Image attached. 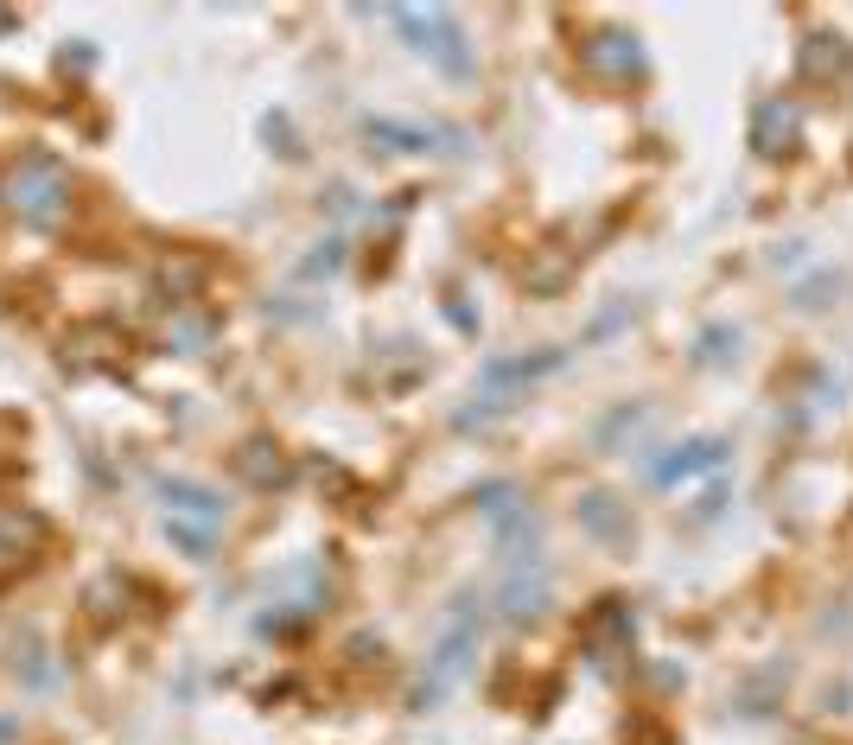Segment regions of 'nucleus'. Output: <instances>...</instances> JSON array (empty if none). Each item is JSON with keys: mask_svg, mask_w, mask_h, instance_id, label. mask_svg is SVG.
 <instances>
[{"mask_svg": "<svg viewBox=\"0 0 853 745\" xmlns=\"http://www.w3.org/2000/svg\"><path fill=\"white\" fill-rule=\"evenodd\" d=\"M701 465H720V440H694L688 453H682V459H669V465H663L656 478L669 484V478H688V472H701Z\"/></svg>", "mask_w": 853, "mask_h": 745, "instance_id": "nucleus-1", "label": "nucleus"}]
</instances>
